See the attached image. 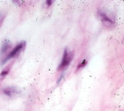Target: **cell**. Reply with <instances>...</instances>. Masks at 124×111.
Returning <instances> with one entry per match:
<instances>
[{"label":"cell","mask_w":124,"mask_h":111,"mask_svg":"<svg viewBox=\"0 0 124 111\" xmlns=\"http://www.w3.org/2000/svg\"><path fill=\"white\" fill-rule=\"evenodd\" d=\"M87 64V61H86V60H84L83 61H82L80 64H79L77 66V70H78V69H80L84 67V66H86V64Z\"/></svg>","instance_id":"52a82bcc"},{"label":"cell","mask_w":124,"mask_h":111,"mask_svg":"<svg viewBox=\"0 0 124 111\" xmlns=\"http://www.w3.org/2000/svg\"><path fill=\"white\" fill-rule=\"evenodd\" d=\"M9 67L6 68V69H5L4 70H3V71L0 73V80H3V78H4L6 76V75H8V73H9Z\"/></svg>","instance_id":"8992f818"},{"label":"cell","mask_w":124,"mask_h":111,"mask_svg":"<svg viewBox=\"0 0 124 111\" xmlns=\"http://www.w3.org/2000/svg\"><path fill=\"white\" fill-rule=\"evenodd\" d=\"M11 47V43L10 42L9 40H5L4 42L3 43L1 46V48L0 50V53L1 54H4L6 53V51Z\"/></svg>","instance_id":"5b68a950"},{"label":"cell","mask_w":124,"mask_h":111,"mask_svg":"<svg viewBox=\"0 0 124 111\" xmlns=\"http://www.w3.org/2000/svg\"><path fill=\"white\" fill-rule=\"evenodd\" d=\"M63 76H64V75H61V76H60V78H59V79H58V83H59L60 82L61 80H62L63 79Z\"/></svg>","instance_id":"30bf717a"},{"label":"cell","mask_w":124,"mask_h":111,"mask_svg":"<svg viewBox=\"0 0 124 111\" xmlns=\"http://www.w3.org/2000/svg\"><path fill=\"white\" fill-rule=\"evenodd\" d=\"M73 58V54L72 52H69L67 48H65L63 55L62 62L58 68V70H63L65 68L67 67L68 65H70L71 62L72 61Z\"/></svg>","instance_id":"6da1fadb"},{"label":"cell","mask_w":124,"mask_h":111,"mask_svg":"<svg viewBox=\"0 0 124 111\" xmlns=\"http://www.w3.org/2000/svg\"><path fill=\"white\" fill-rule=\"evenodd\" d=\"M98 15L101 18V21H104L105 23H110L111 25H114L115 23V20L114 19H112V18H110L107 14L104 12L103 11L98 10Z\"/></svg>","instance_id":"3957f363"},{"label":"cell","mask_w":124,"mask_h":111,"mask_svg":"<svg viewBox=\"0 0 124 111\" xmlns=\"http://www.w3.org/2000/svg\"><path fill=\"white\" fill-rule=\"evenodd\" d=\"M25 46H26V42H25V41L21 42L20 44H18V45H17V46H16V47H15L9 54H8V56L6 57V58H5V60L2 61L1 64H4L6 61H8L9 60H10L11 58L18 56V55L22 51V50L24 49Z\"/></svg>","instance_id":"7a4b0ae2"},{"label":"cell","mask_w":124,"mask_h":111,"mask_svg":"<svg viewBox=\"0 0 124 111\" xmlns=\"http://www.w3.org/2000/svg\"><path fill=\"white\" fill-rule=\"evenodd\" d=\"M3 92L4 94L8 96V97H12V96L15 95L19 93L20 90H18L16 87H7V88L3 89Z\"/></svg>","instance_id":"277c9868"},{"label":"cell","mask_w":124,"mask_h":111,"mask_svg":"<svg viewBox=\"0 0 124 111\" xmlns=\"http://www.w3.org/2000/svg\"><path fill=\"white\" fill-rule=\"evenodd\" d=\"M5 15H4L2 13L0 12V27L2 23H3V21L4 20V18H5Z\"/></svg>","instance_id":"ba28073f"},{"label":"cell","mask_w":124,"mask_h":111,"mask_svg":"<svg viewBox=\"0 0 124 111\" xmlns=\"http://www.w3.org/2000/svg\"><path fill=\"white\" fill-rule=\"evenodd\" d=\"M53 3V1H52V0H48V1H46V4L48 6L52 5Z\"/></svg>","instance_id":"9c48e42d"}]
</instances>
